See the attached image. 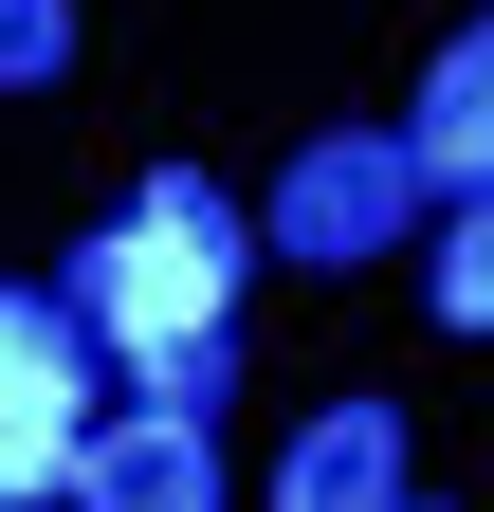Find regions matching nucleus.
Segmentation results:
<instances>
[{
    "label": "nucleus",
    "instance_id": "nucleus-1",
    "mask_svg": "<svg viewBox=\"0 0 494 512\" xmlns=\"http://www.w3.org/2000/svg\"><path fill=\"white\" fill-rule=\"evenodd\" d=\"M238 275H257V220L220 202L202 165H165L129 220H92L74 238V330H92V366H147V348H183V330H238Z\"/></svg>",
    "mask_w": 494,
    "mask_h": 512
},
{
    "label": "nucleus",
    "instance_id": "nucleus-2",
    "mask_svg": "<svg viewBox=\"0 0 494 512\" xmlns=\"http://www.w3.org/2000/svg\"><path fill=\"white\" fill-rule=\"evenodd\" d=\"M403 220H421V165H403V128H312L257 238L293 256V275H366V256H385Z\"/></svg>",
    "mask_w": 494,
    "mask_h": 512
},
{
    "label": "nucleus",
    "instance_id": "nucleus-3",
    "mask_svg": "<svg viewBox=\"0 0 494 512\" xmlns=\"http://www.w3.org/2000/svg\"><path fill=\"white\" fill-rule=\"evenodd\" d=\"M403 165H421V202H494V0L440 37V74L403 110Z\"/></svg>",
    "mask_w": 494,
    "mask_h": 512
},
{
    "label": "nucleus",
    "instance_id": "nucleus-4",
    "mask_svg": "<svg viewBox=\"0 0 494 512\" xmlns=\"http://www.w3.org/2000/svg\"><path fill=\"white\" fill-rule=\"evenodd\" d=\"M74 512H220V458L202 421H74Z\"/></svg>",
    "mask_w": 494,
    "mask_h": 512
},
{
    "label": "nucleus",
    "instance_id": "nucleus-5",
    "mask_svg": "<svg viewBox=\"0 0 494 512\" xmlns=\"http://www.w3.org/2000/svg\"><path fill=\"white\" fill-rule=\"evenodd\" d=\"M421 476H403V403H330L312 439L275 458V512H403Z\"/></svg>",
    "mask_w": 494,
    "mask_h": 512
},
{
    "label": "nucleus",
    "instance_id": "nucleus-6",
    "mask_svg": "<svg viewBox=\"0 0 494 512\" xmlns=\"http://www.w3.org/2000/svg\"><path fill=\"white\" fill-rule=\"evenodd\" d=\"M0 421H92V330H74V293H19L0 275Z\"/></svg>",
    "mask_w": 494,
    "mask_h": 512
},
{
    "label": "nucleus",
    "instance_id": "nucleus-7",
    "mask_svg": "<svg viewBox=\"0 0 494 512\" xmlns=\"http://www.w3.org/2000/svg\"><path fill=\"white\" fill-rule=\"evenodd\" d=\"M129 403H147V421H220V403H238V330H183V348H147V366H129Z\"/></svg>",
    "mask_w": 494,
    "mask_h": 512
},
{
    "label": "nucleus",
    "instance_id": "nucleus-8",
    "mask_svg": "<svg viewBox=\"0 0 494 512\" xmlns=\"http://www.w3.org/2000/svg\"><path fill=\"white\" fill-rule=\"evenodd\" d=\"M421 311H440V330H494V202H440V256H421Z\"/></svg>",
    "mask_w": 494,
    "mask_h": 512
},
{
    "label": "nucleus",
    "instance_id": "nucleus-9",
    "mask_svg": "<svg viewBox=\"0 0 494 512\" xmlns=\"http://www.w3.org/2000/svg\"><path fill=\"white\" fill-rule=\"evenodd\" d=\"M0 512H74V421H0Z\"/></svg>",
    "mask_w": 494,
    "mask_h": 512
},
{
    "label": "nucleus",
    "instance_id": "nucleus-10",
    "mask_svg": "<svg viewBox=\"0 0 494 512\" xmlns=\"http://www.w3.org/2000/svg\"><path fill=\"white\" fill-rule=\"evenodd\" d=\"M37 74H74V0H0V92H37Z\"/></svg>",
    "mask_w": 494,
    "mask_h": 512
},
{
    "label": "nucleus",
    "instance_id": "nucleus-11",
    "mask_svg": "<svg viewBox=\"0 0 494 512\" xmlns=\"http://www.w3.org/2000/svg\"><path fill=\"white\" fill-rule=\"evenodd\" d=\"M403 512H440V494H403Z\"/></svg>",
    "mask_w": 494,
    "mask_h": 512
}]
</instances>
